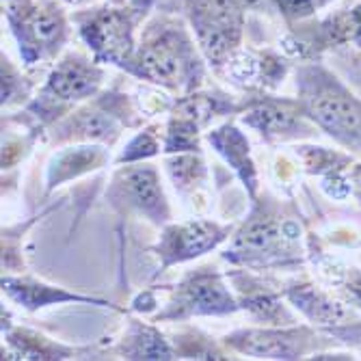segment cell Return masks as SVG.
Wrapping results in <instances>:
<instances>
[{
	"instance_id": "cell-1",
	"label": "cell",
	"mask_w": 361,
	"mask_h": 361,
	"mask_svg": "<svg viewBox=\"0 0 361 361\" xmlns=\"http://www.w3.org/2000/svg\"><path fill=\"white\" fill-rule=\"evenodd\" d=\"M202 56L197 39L190 37L184 22L162 16L145 26L123 70L158 87L188 93L204 80Z\"/></svg>"
},
{
	"instance_id": "cell-2",
	"label": "cell",
	"mask_w": 361,
	"mask_h": 361,
	"mask_svg": "<svg viewBox=\"0 0 361 361\" xmlns=\"http://www.w3.org/2000/svg\"><path fill=\"white\" fill-rule=\"evenodd\" d=\"M303 238V225L297 214L269 200L255 204L223 257L251 271L299 267L307 255Z\"/></svg>"
},
{
	"instance_id": "cell-3",
	"label": "cell",
	"mask_w": 361,
	"mask_h": 361,
	"mask_svg": "<svg viewBox=\"0 0 361 361\" xmlns=\"http://www.w3.org/2000/svg\"><path fill=\"white\" fill-rule=\"evenodd\" d=\"M299 100L312 123L340 147L361 156V100L318 61H303L297 72Z\"/></svg>"
},
{
	"instance_id": "cell-4",
	"label": "cell",
	"mask_w": 361,
	"mask_h": 361,
	"mask_svg": "<svg viewBox=\"0 0 361 361\" xmlns=\"http://www.w3.org/2000/svg\"><path fill=\"white\" fill-rule=\"evenodd\" d=\"M152 7L154 0H130L128 5L113 3L76 11L72 20L97 63H113L123 68L137 48V26Z\"/></svg>"
},
{
	"instance_id": "cell-5",
	"label": "cell",
	"mask_w": 361,
	"mask_h": 361,
	"mask_svg": "<svg viewBox=\"0 0 361 361\" xmlns=\"http://www.w3.org/2000/svg\"><path fill=\"white\" fill-rule=\"evenodd\" d=\"M257 0H184V13L204 59L214 70L243 48L247 9Z\"/></svg>"
},
{
	"instance_id": "cell-6",
	"label": "cell",
	"mask_w": 361,
	"mask_h": 361,
	"mask_svg": "<svg viewBox=\"0 0 361 361\" xmlns=\"http://www.w3.org/2000/svg\"><path fill=\"white\" fill-rule=\"evenodd\" d=\"M7 22L20 46L24 65L52 61L70 37V24L56 0H30L28 5L7 11Z\"/></svg>"
},
{
	"instance_id": "cell-7",
	"label": "cell",
	"mask_w": 361,
	"mask_h": 361,
	"mask_svg": "<svg viewBox=\"0 0 361 361\" xmlns=\"http://www.w3.org/2000/svg\"><path fill=\"white\" fill-rule=\"evenodd\" d=\"M102 80L104 70L97 65V61H91L78 52H68L54 63L37 100L30 104V111L42 121H52L72 104L95 95Z\"/></svg>"
},
{
	"instance_id": "cell-8",
	"label": "cell",
	"mask_w": 361,
	"mask_h": 361,
	"mask_svg": "<svg viewBox=\"0 0 361 361\" xmlns=\"http://www.w3.org/2000/svg\"><path fill=\"white\" fill-rule=\"evenodd\" d=\"M281 292L314 329L326 338L344 344H361V312L348 307L329 288L310 279H294Z\"/></svg>"
},
{
	"instance_id": "cell-9",
	"label": "cell",
	"mask_w": 361,
	"mask_h": 361,
	"mask_svg": "<svg viewBox=\"0 0 361 361\" xmlns=\"http://www.w3.org/2000/svg\"><path fill=\"white\" fill-rule=\"evenodd\" d=\"M240 310L238 299L229 292L216 269H195L182 277L165 310L156 320H186L192 316H225Z\"/></svg>"
},
{
	"instance_id": "cell-10",
	"label": "cell",
	"mask_w": 361,
	"mask_h": 361,
	"mask_svg": "<svg viewBox=\"0 0 361 361\" xmlns=\"http://www.w3.org/2000/svg\"><path fill=\"white\" fill-rule=\"evenodd\" d=\"M225 344L257 359H303L334 346V340L326 342L310 324H286L234 331L225 338Z\"/></svg>"
},
{
	"instance_id": "cell-11",
	"label": "cell",
	"mask_w": 361,
	"mask_h": 361,
	"mask_svg": "<svg viewBox=\"0 0 361 361\" xmlns=\"http://www.w3.org/2000/svg\"><path fill=\"white\" fill-rule=\"evenodd\" d=\"M106 200L117 212H137L156 225H165L171 219L158 171L149 165H128L117 169L106 190Z\"/></svg>"
},
{
	"instance_id": "cell-12",
	"label": "cell",
	"mask_w": 361,
	"mask_h": 361,
	"mask_svg": "<svg viewBox=\"0 0 361 361\" xmlns=\"http://www.w3.org/2000/svg\"><path fill=\"white\" fill-rule=\"evenodd\" d=\"M243 121L259 133L267 141H294L310 139L316 135V126L305 115L301 100L275 95H257L240 104Z\"/></svg>"
},
{
	"instance_id": "cell-13",
	"label": "cell",
	"mask_w": 361,
	"mask_h": 361,
	"mask_svg": "<svg viewBox=\"0 0 361 361\" xmlns=\"http://www.w3.org/2000/svg\"><path fill=\"white\" fill-rule=\"evenodd\" d=\"M229 234H232V225H221L206 219H190L184 223L165 225L158 245L154 247L156 255L160 257L158 271L162 273L173 264H182V262L195 259L216 249L229 238Z\"/></svg>"
},
{
	"instance_id": "cell-14",
	"label": "cell",
	"mask_w": 361,
	"mask_h": 361,
	"mask_svg": "<svg viewBox=\"0 0 361 361\" xmlns=\"http://www.w3.org/2000/svg\"><path fill=\"white\" fill-rule=\"evenodd\" d=\"M297 154L305 171L320 180V188L331 200H346L350 195L348 169L355 162L350 154H344L340 149H326L320 145H301L297 147Z\"/></svg>"
},
{
	"instance_id": "cell-15",
	"label": "cell",
	"mask_w": 361,
	"mask_h": 361,
	"mask_svg": "<svg viewBox=\"0 0 361 361\" xmlns=\"http://www.w3.org/2000/svg\"><path fill=\"white\" fill-rule=\"evenodd\" d=\"M232 283L238 292V303L243 310H247L255 320L267 322L271 326H286V324H297L288 307L281 301L283 292H275L271 286H267L262 279L243 273H232Z\"/></svg>"
},
{
	"instance_id": "cell-16",
	"label": "cell",
	"mask_w": 361,
	"mask_h": 361,
	"mask_svg": "<svg viewBox=\"0 0 361 361\" xmlns=\"http://www.w3.org/2000/svg\"><path fill=\"white\" fill-rule=\"evenodd\" d=\"M119 115H115V109L109 111L102 104L85 106L80 111H74L54 126V139L56 141H104L115 143L119 137Z\"/></svg>"
},
{
	"instance_id": "cell-17",
	"label": "cell",
	"mask_w": 361,
	"mask_h": 361,
	"mask_svg": "<svg viewBox=\"0 0 361 361\" xmlns=\"http://www.w3.org/2000/svg\"><path fill=\"white\" fill-rule=\"evenodd\" d=\"M307 255L312 257V264L322 286L329 288L348 307L361 312V269L324 253L316 236H310L307 240Z\"/></svg>"
},
{
	"instance_id": "cell-18",
	"label": "cell",
	"mask_w": 361,
	"mask_h": 361,
	"mask_svg": "<svg viewBox=\"0 0 361 361\" xmlns=\"http://www.w3.org/2000/svg\"><path fill=\"white\" fill-rule=\"evenodd\" d=\"M208 139L216 147V152L225 158L227 165L232 167L238 173V178L245 182L251 200H255L257 171H255V165L251 160V147H249L247 137L234 123H223L221 128L212 130V133L208 135Z\"/></svg>"
},
{
	"instance_id": "cell-19",
	"label": "cell",
	"mask_w": 361,
	"mask_h": 361,
	"mask_svg": "<svg viewBox=\"0 0 361 361\" xmlns=\"http://www.w3.org/2000/svg\"><path fill=\"white\" fill-rule=\"evenodd\" d=\"M3 290L9 294L13 301H18L24 310L32 312L46 305H56V303H68V301H78V303H91V305H111L100 299L91 297H80V294H72L63 288H54L35 279H13V277H3ZM113 307V305H111Z\"/></svg>"
},
{
	"instance_id": "cell-20",
	"label": "cell",
	"mask_w": 361,
	"mask_h": 361,
	"mask_svg": "<svg viewBox=\"0 0 361 361\" xmlns=\"http://www.w3.org/2000/svg\"><path fill=\"white\" fill-rule=\"evenodd\" d=\"M119 355L126 359H176V348L156 331L152 324L130 320L128 331L119 344Z\"/></svg>"
},
{
	"instance_id": "cell-21",
	"label": "cell",
	"mask_w": 361,
	"mask_h": 361,
	"mask_svg": "<svg viewBox=\"0 0 361 361\" xmlns=\"http://www.w3.org/2000/svg\"><path fill=\"white\" fill-rule=\"evenodd\" d=\"M104 160H106L104 149L93 147V145L72 147V149L61 152L59 156H54L50 171H48V190H52L65 180H72L93 169H100Z\"/></svg>"
},
{
	"instance_id": "cell-22",
	"label": "cell",
	"mask_w": 361,
	"mask_h": 361,
	"mask_svg": "<svg viewBox=\"0 0 361 361\" xmlns=\"http://www.w3.org/2000/svg\"><path fill=\"white\" fill-rule=\"evenodd\" d=\"M9 344L20 359H68L76 355V348L61 346L56 342L46 340L44 336L30 331H16L9 336Z\"/></svg>"
},
{
	"instance_id": "cell-23",
	"label": "cell",
	"mask_w": 361,
	"mask_h": 361,
	"mask_svg": "<svg viewBox=\"0 0 361 361\" xmlns=\"http://www.w3.org/2000/svg\"><path fill=\"white\" fill-rule=\"evenodd\" d=\"M167 171L173 180L176 190L186 192V190H195L200 184H204L206 180V169L200 156L195 154H184L180 152L176 158L167 160Z\"/></svg>"
},
{
	"instance_id": "cell-24",
	"label": "cell",
	"mask_w": 361,
	"mask_h": 361,
	"mask_svg": "<svg viewBox=\"0 0 361 361\" xmlns=\"http://www.w3.org/2000/svg\"><path fill=\"white\" fill-rule=\"evenodd\" d=\"M273 3L288 22H305L338 0H273Z\"/></svg>"
},
{
	"instance_id": "cell-25",
	"label": "cell",
	"mask_w": 361,
	"mask_h": 361,
	"mask_svg": "<svg viewBox=\"0 0 361 361\" xmlns=\"http://www.w3.org/2000/svg\"><path fill=\"white\" fill-rule=\"evenodd\" d=\"M30 82L20 76V72L13 68V63L3 54V104H13L20 97L28 95Z\"/></svg>"
},
{
	"instance_id": "cell-26",
	"label": "cell",
	"mask_w": 361,
	"mask_h": 361,
	"mask_svg": "<svg viewBox=\"0 0 361 361\" xmlns=\"http://www.w3.org/2000/svg\"><path fill=\"white\" fill-rule=\"evenodd\" d=\"M160 149V139L154 130H145L139 137L130 141V145L123 149V154L117 158V162H139L143 158L154 156Z\"/></svg>"
},
{
	"instance_id": "cell-27",
	"label": "cell",
	"mask_w": 361,
	"mask_h": 361,
	"mask_svg": "<svg viewBox=\"0 0 361 361\" xmlns=\"http://www.w3.org/2000/svg\"><path fill=\"white\" fill-rule=\"evenodd\" d=\"M348 184H350V195L361 204V162H353L348 169Z\"/></svg>"
},
{
	"instance_id": "cell-28",
	"label": "cell",
	"mask_w": 361,
	"mask_h": 361,
	"mask_svg": "<svg viewBox=\"0 0 361 361\" xmlns=\"http://www.w3.org/2000/svg\"><path fill=\"white\" fill-rule=\"evenodd\" d=\"M61 3H65V5H74V7H82V5L93 3V0H61Z\"/></svg>"
},
{
	"instance_id": "cell-29",
	"label": "cell",
	"mask_w": 361,
	"mask_h": 361,
	"mask_svg": "<svg viewBox=\"0 0 361 361\" xmlns=\"http://www.w3.org/2000/svg\"><path fill=\"white\" fill-rule=\"evenodd\" d=\"M113 3H123V0H113Z\"/></svg>"
}]
</instances>
